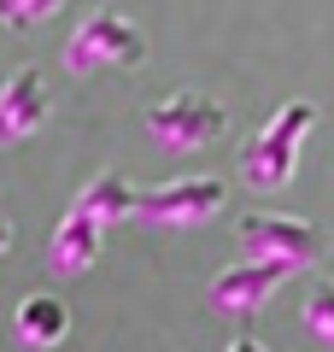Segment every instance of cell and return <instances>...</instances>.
Here are the masks:
<instances>
[{
	"label": "cell",
	"mask_w": 334,
	"mask_h": 352,
	"mask_svg": "<svg viewBox=\"0 0 334 352\" xmlns=\"http://www.w3.org/2000/svg\"><path fill=\"white\" fill-rule=\"evenodd\" d=\"M235 235H241V252L282 258L293 270H311V264L329 258V229L311 223V217H293V212H247Z\"/></svg>",
	"instance_id": "277c9868"
},
{
	"label": "cell",
	"mask_w": 334,
	"mask_h": 352,
	"mask_svg": "<svg viewBox=\"0 0 334 352\" xmlns=\"http://www.w3.org/2000/svg\"><path fill=\"white\" fill-rule=\"evenodd\" d=\"M65 71L71 76H100V71H135L141 59H147V36H141L135 18L111 12V6H94V12L82 18V24L71 30V41H65Z\"/></svg>",
	"instance_id": "7a4b0ae2"
},
{
	"label": "cell",
	"mask_w": 334,
	"mask_h": 352,
	"mask_svg": "<svg viewBox=\"0 0 334 352\" xmlns=\"http://www.w3.org/2000/svg\"><path fill=\"white\" fill-rule=\"evenodd\" d=\"M293 276V264H282V258H235L229 270H217L211 276V288H205V300H211V311H223V317H235V323H247V317H258L264 305L276 300V288Z\"/></svg>",
	"instance_id": "8992f818"
},
{
	"label": "cell",
	"mask_w": 334,
	"mask_h": 352,
	"mask_svg": "<svg viewBox=\"0 0 334 352\" xmlns=\"http://www.w3.org/2000/svg\"><path fill=\"white\" fill-rule=\"evenodd\" d=\"M71 206H82L88 217H100V223L111 229V223H124V217L135 212V188H129L118 170H100V176H88V182H82V194H76Z\"/></svg>",
	"instance_id": "30bf717a"
},
{
	"label": "cell",
	"mask_w": 334,
	"mask_h": 352,
	"mask_svg": "<svg viewBox=\"0 0 334 352\" xmlns=\"http://www.w3.org/2000/svg\"><path fill=\"white\" fill-rule=\"evenodd\" d=\"M12 335H18V346H30V352H53V346H65V335H71V305L59 300V294H24L18 300V311H12Z\"/></svg>",
	"instance_id": "9c48e42d"
},
{
	"label": "cell",
	"mask_w": 334,
	"mask_h": 352,
	"mask_svg": "<svg viewBox=\"0 0 334 352\" xmlns=\"http://www.w3.org/2000/svg\"><path fill=\"white\" fill-rule=\"evenodd\" d=\"M100 247H106V223L88 217L82 206H71V212L59 217V229H53V241H47V270L65 276V282H76V276H88L100 264Z\"/></svg>",
	"instance_id": "ba28073f"
},
{
	"label": "cell",
	"mask_w": 334,
	"mask_h": 352,
	"mask_svg": "<svg viewBox=\"0 0 334 352\" xmlns=\"http://www.w3.org/2000/svg\"><path fill=\"white\" fill-rule=\"evenodd\" d=\"M299 317H305V329H311L317 340H329V346H334V282H329V276H317V282L305 288Z\"/></svg>",
	"instance_id": "7c38bea8"
},
{
	"label": "cell",
	"mask_w": 334,
	"mask_h": 352,
	"mask_svg": "<svg viewBox=\"0 0 334 352\" xmlns=\"http://www.w3.org/2000/svg\"><path fill=\"white\" fill-rule=\"evenodd\" d=\"M71 0H0V30H12V36H30L41 30L47 18H59Z\"/></svg>",
	"instance_id": "8fae6325"
},
{
	"label": "cell",
	"mask_w": 334,
	"mask_h": 352,
	"mask_svg": "<svg viewBox=\"0 0 334 352\" xmlns=\"http://www.w3.org/2000/svg\"><path fill=\"white\" fill-rule=\"evenodd\" d=\"M311 129H317V106H311V100L276 106V112L258 124V135H247L241 153H235L241 182L258 188V194L287 188V182L299 176V159H305V135H311Z\"/></svg>",
	"instance_id": "6da1fadb"
},
{
	"label": "cell",
	"mask_w": 334,
	"mask_h": 352,
	"mask_svg": "<svg viewBox=\"0 0 334 352\" xmlns=\"http://www.w3.org/2000/svg\"><path fill=\"white\" fill-rule=\"evenodd\" d=\"M141 124H147V135L164 153H205L229 129V106L199 94V88H176V94H164L159 106L141 112Z\"/></svg>",
	"instance_id": "3957f363"
},
{
	"label": "cell",
	"mask_w": 334,
	"mask_h": 352,
	"mask_svg": "<svg viewBox=\"0 0 334 352\" xmlns=\"http://www.w3.org/2000/svg\"><path fill=\"white\" fill-rule=\"evenodd\" d=\"M53 118V94H47V76L36 65H18L6 82H0V147H18L30 141L41 124Z\"/></svg>",
	"instance_id": "52a82bcc"
},
{
	"label": "cell",
	"mask_w": 334,
	"mask_h": 352,
	"mask_svg": "<svg viewBox=\"0 0 334 352\" xmlns=\"http://www.w3.org/2000/svg\"><path fill=\"white\" fill-rule=\"evenodd\" d=\"M223 352H270V346H264L258 335H235V340H229V346H223Z\"/></svg>",
	"instance_id": "4fadbf2b"
},
{
	"label": "cell",
	"mask_w": 334,
	"mask_h": 352,
	"mask_svg": "<svg viewBox=\"0 0 334 352\" xmlns=\"http://www.w3.org/2000/svg\"><path fill=\"white\" fill-rule=\"evenodd\" d=\"M229 206V188L217 176H176V182H159V188L135 194V223L141 229H199Z\"/></svg>",
	"instance_id": "5b68a950"
},
{
	"label": "cell",
	"mask_w": 334,
	"mask_h": 352,
	"mask_svg": "<svg viewBox=\"0 0 334 352\" xmlns=\"http://www.w3.org/2000/svg\"><path fill=\"white\" fill-rule=\"evenodd\" d=\"M6 252H12V217L0 212V258H6Z\"/></svg>",
	"instance_id": "5bb4252c"
}]
</instances>
